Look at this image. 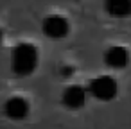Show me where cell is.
I'll return each mask as SVG.
<instances>
[{
  "mask_svg": "<svg viewBox=\"0 0 131 129\" xmlns=\"http://www.w3.org/2000/svg\"><path fill=\"white\" fill-rule=\"evenodd\" d=\"M40 63V50L36 45L29 41H22L13 49L11 54V68L16 75L27 77L31 75Z\"/></svg>",
  "mask_w": 131,
  "mask_h": 129,
  "instance_id": "1",
  "label": "cell"
},
{
  "mask_svg": "<svg viewBox=\"0 0 131 129\" xmlns=\"http://www.w3.org/2000/svg\"><path fill=\"white\" fill-rule=\"evenodd\" d=\"M88 93L97 100L108 102V100L115 99V95L118 93V84L111 75H97L90 81Z\"/></svg>",
  "mask_w": 131,
  "mask_h": 129,
  "instance_id": "2",
  "label": "cell"
},
{
  "mask_svg": "<svg viewBox=\"0 0 131 129\" xmlns=\"http://www.w3.org/2000/svg\"><path fill=\"white\" fill-rule=\"evenodd\" d=\"M41 31L50 40H63L70 32V22L61 15H49L41 22Z\"/></svg>",
  "mask_w": 131,
  "mask_h": 129,
  "instance_id": "3",
  "label": "cell"
},
{
  "mask_svg": "<svg viewBox=\"0 0 131 129\" xmlns=\"http://www.w3.org/2000/svg\"><path fill=\"white\" fill-rule=\"evenodd\" d=\"M31 113V104L25 97L22 95H13L9 99H6L4 102V115L9 118V120H15V122H20V120H25Z\"/></svg>",
  "mask_w": 131,
  "mask_h": 129,
  "instance_id": "4",
  "label": "cell"
},
{
  "mask_svg": "<svg viewBox=\"0 0 131 129\" xmlns=\"http://www.w3.org/2000/svg\"><path fill=\"white\" fill-rule=\"evenodd\" d=\"M86 97H88V90H84L79 84H70L63 90L61 102L68 109H81L86 104Z\"/></svg>",
  "mask_w": 131,
  "mask_h": 129,
  "instance_id": "5",
  "label": "cell"
},
{
  "mask_svg": "<svg viewBox=\"0 0 131 129\" xmlns=\"http://www.w3.org/2000/svg\"><path fill=\"white\" fill-rule=\"evenodd\" d=\"M104 61L110 68H124L129 63V52L122 45H113L104 52Z\"/></svg>",
  "mask_w": 131,
  "mask_h": 129,
  "instance_id": "6",
  "label": "cell"
},
{
  "mask_svg": "<svg viewBox=\"0 0 131 129\" xmlns=\"http://www.w3.org/2000/svg\"><path fill=\"white\" fill-rule=\"evenodd\" d=\"M104 9L113 18H127L131 15V0H104Z\"/></svg>",
  "mask_w": 131,
  "mask_h": 129,
  "instance_id": "7",
  "label": "cell"
},
{
  "mask_svg": "<svg viewBox=\"0 0 131 129\" xmlns=\"http://www.w3.org/2000/svg\"><path fill=\"white\" fill-rule=\"evenodd\" d=\"M2 40H4V34H2V29H0V43H2Z\"/></svg>",
  "mask_w": 131,
  "mask_h": 129,
  "instance_id": "8",
  "label": "cell"
}]
</instances>
